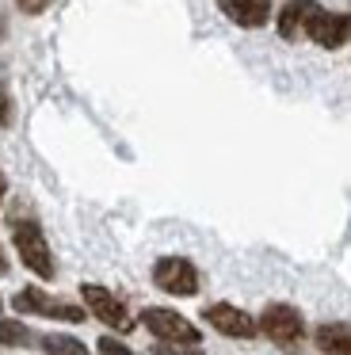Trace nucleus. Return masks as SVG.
Returning a JSON list of instances; mask_svg holds the SVG:
<instances>
[{
  "mask_svg": "<svg viewBox=\"0 0 351 355\" xmlns=\"http://www.w3.org/2000/svg\"><path fill=\"white\" fill-rule=\"evenodd\" d=\"M12 123V100H8V88L0 85V126Z\"/></svg>",
  "mask_w": 351,
  "mask_h": 355,
  "instance_id": "f3484780",
  "label": "nucleus"
},
{
  "mask_svg": "<svg viewBox=\"0 0 351 355\" xmlns=\"http://www.w3.org/2000/svg\"><path fill=\"white\" fill-rule=\"evenodd\" d=\"M38 347H42L46 355H92L88 347L76 336H69V332H46V336L38 340Z\"/></svg>",
  "mask_w": 351,
  "mask_h": 355,
  "instance_id": "f8f14e48",
  "label": "nucleus"
},
{
  "mask_svg": "<svg viewBox=\"0 0 351 355\" xmlns=\"http://www.w3.org/2000/svg\"><path fill=\"white\" fill-rule=\"evenodd\" d=\"M153 283L172 298H195L198 294V268L187 256H160L153 263Z\"/></svg>",
  "mask_w": 351,
  "mask_h": 355,
  "instance_id": "7ed1b4c3",
  "label": "nucleus"
},
{
  "mask_svg": "<svg viewBox=\"0 0 351 355\" xmlns=\"http://www.w3.org/2000/svg\"><path fill=\"white\" fill-rule=\"evenodd\" d=\"M203 321L210 324L214 332L229 336V340H252L259 332L256 317L244 313L241 306H229V302H214V306H206L203 309Z\"/></svg>",
  "mask_w": 351,
  "mask_h": 355,
  "instance_id": "0eeeda50",
  "label": "nucleus"
},
{
  "mask_svg": "<svg viewBox=\"0 0 351 355\" xmlns=\"http://www.w3.org/2000/svg\"><path fill=\"white\" fill-rule=\"evenodd\" d=\"M256 324H259V332L279 347H290V344H298V340L305 336V317L298 313L294 306H286V302L264 306V313H259Z\"/></svg>",
  "mask_w": 351,
  "mask_h": 355,
  "instance_id": "20e7f679",
  "label": "nucleus"
},
{
  "mask_svg": "<svg viewBox=\"0 0 351 355\" xmlns=\"http://www.w3.org/2000/svg\"><path fill=\"white\" fill-rule=\"evenodd\" d=\"M96 352H99V355H134V347H126L119 336H99Z\"/></svg>",
  "mask_w": 351,
  "mask_h": 355,
  "instance_id": "4468645a",
  "label": "nucleus"
},
{
  "mask_svg": "<svg viewBox=\"0 0 351 355\" xmlns=\"http://www.w3.org/2000/svg\"><path fill=\"white\" fill-rule=\"evenodd\" d=\"M320 355H351V324L348 321H325L313 332Z\"/></svg>",
  "mask_w": 351,
  "mask_h": 355,
  "instance_id": "9b49d317",
  "label": "nucleus"
},
{
  "mask_svg": "<svg viewBox=\"0 0 351 355\" xmlns=\"http://www.w3.org/2000/svg\"><path fill=\"white\" fill-rule=\"evenodd\" d=\"M0 306H4V298H0Z\"/></svg>",
  "mask_w": 351,
  "mask_h": 355,
  "instance_id": "aec40b11",
  "label": "nucleus"
},
{
  "mask_svg": "<svg viewBox=\"0 0 351 355\" xmlns=\"http://www.w3.org/2000/svg\"><path fill=\"white\" fill-rule=\"evenodd\" d=\"M153 355H203V347H183V344H157Z\"/></svg>",
  "mask_w": 351,
  "mask_h": 355,
  "instance_id": "2eb2a0df",
  "label": "nucleus"
},
{
  "mask_svg": "<svg viewBox=\"0 0 351 355\" xmlns=\"http://www.w3.org/2000/svg\"><path fill=\"white\" fill-rule=\"evenodd\" d=\"M305 39H313L317 46H325V50H340L343 42L351 39V16H340V12L320 8L317 16L309 19V27H305Z\"/></svg>",
  "mask_w": 351,
  "mask_h": 355,
  "instance_id": "6e6552de",
  "label": "nucleus"
},
{
  "mask_svg": "<svg viewBox=\"0 0 351 355\" xmlns=\"http://www.w3.org/2000/svg\"><path fill=\"white\" fill-rule=\"evenodd\" d=\"M80 294H84V309H88L96 321H103L107 329H114V332L134 329V317H130L126 302H122L119 294H111L107 286H99V283H84Z\"/></svg>",
  "mask_w": 351,
  "mask_h": 355,
  "instance_id": "39448f33",
  "label": "nucleus"
},
{
  "mask_svg": "<svg viewBox=\"0 0 351 355\" xmlns=\"http://www.w3.org/2000/svg\"><path fill=\"white\" fill-rule=\"evenodd\" d=\"M53 0H15V8L19 12H27V16H42L46 8H50Z\"/></svg>",
  "mask_w": 351,
  "mask_h": 355,
  "instance_id": "dca6fc26",
  "label": "nucleus"
},
{
  "mask_svg": "<svg viewBox=\"0 0 351 355\" xmlns=\"http://www.w3.org/2000/svg\"><path fill=\"white\" fill-rule=\"evenodd\" d=\"M4 191H8V180L0 176V202H4Z\"/></svg>",
  "mask_w": 351,
  "mask_h": 355,
  "instance_id": "6ab92c4d",
  "label": "nucleus"
},
{
  "mask_svg": "<svg viewBox=\"0 0 351 355\" xmlns=\"http://www.w3.org/2000/svg\"><path fill=\"white\" fill-rule=\"evenodd\" d=\"M320 12L317 0H290L286 8L279 12V35L282 39H302L305 27H309V19Z\"/></svg>",
  "mask_w": 351,
  "mask_h": 355,
  "instance_id": "9d476101",
  "label": "nucleus"
},
{
  "mask_svg": "<svg viewBox=\"0 0 351 355\" xmlns=\"http://www.w3.org/2000/svg\"><path fill=\"white\" fill-rule=\"evenodd\" d=\"M221 16L237 27H264L271 19V0H218Z\"/></svg>",
  "mask_w": 351,
  "mask_h": 355,
  "instance_id": "1a4fd4ad",
  "label": "nucleus"
},
{
  "mask_svg": "<svg viewBox=\"0 0 351 355\" xmlns=\"http://www.w3.org/2000/svg\"><path fill=\"white\" fill-rule=\"evenodd\" d=\"M35 344V332L23 321H0V347H31Z\"/></svg>",
  "mask_w": 351,
  "mask_h": 355,
  "instance_id": "ddd939ff",
  "label": "nucleus"
},
{
  "mask_svg": "<svg viewBox=\"0 0 351 355\" xmlns=\"http://www.w3.org/2000/svg\"><path fill=\"white\" fill-rule=\"evenodd\" d=\"M0 275H8V256H4V245H0Z\"/></svg>",
  "mask_w": 351,
  "mask_h": 355,
  "instance_id": "a211bd4d",
  "label": "nucleus"
},
{
  "mask_svg": "<svg viewBox=\"0 0 351 355\" xmlns=\"http://www.w3.org/2000/svg\"><path fill=\"white\" fill-rule=\"evenodd\" d=\"M137 324H145V329H149V336L157 340V344L198 347V340H203V332H198L187 317L176 313V309H168V306H145L142 317H137Z\"/></svg>",
  "mask_w": 351,
  "mask_h": 355,
  "instance_id": "f03ea898",
  "label": "nucleus"
},
{
  "mask_svg": "<svg viewBox=\"0 0 351 355\" xmlns=\"http://www.w3.org/2000/svg\"><path fill=\"white\" fill-rule=\"evenodd\" d=\"M12 241H15L19 260L27 263L38 279L50 283V279L58 275V268H53V252H50V245H46V233H42V225H38L35 218L12 214Z\"/></svg>",
  "mask_w": 351,
  "mask_h": 355,
  "instance_id": "f257e3e1",
  "label": "nucleus"
},
{
  "mask_svg": "<svg viewBox=\"0 0 351 355\" xmlns=\"http://www.w3.org/2000/svg\"><path fill=\"white\" fill-rule=\"evenodd\" d=\"M12 306L19 313H35V317H53V321H69V324H80L88 309L84 306H73V302H61L53 294L38 291V286H23L19 294L12 298Z\"/></svg>",
  "mask_w": 351,
  "mask_h": 355,
  "instance_id": "423d86ee",
  "label": "nucleus"
}]
</instances>
